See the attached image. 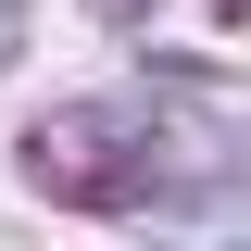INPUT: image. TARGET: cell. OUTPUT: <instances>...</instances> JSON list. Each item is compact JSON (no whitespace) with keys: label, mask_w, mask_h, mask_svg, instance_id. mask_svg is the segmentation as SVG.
<instances>
[{"label":"cell","mask_w":251,"mask_h":251,"mask_svg":"<svg viewBox=\"0 0 251 251\" xmlns=\"http://www.w3.org/2000/svg\"><path fill=\"white\" fill-rule=\"evenodd\" d=\"M25 188L38 201H75V214H138L163 201V113L151 100H63L25 126Z\"/></svg>","instance_id":"1"},{"label":"cell","mask_w":251,"mask_h":251,"mask_svg":"<svg viewBox=\"0 0 251 251\" xmlns=\"http://www.w3.org/2000/svg\"><path fill=\"white\" fill-rule=\"evenodd\" d=\"M13 50H25V13H13V0H0V75H13Z\"/></svg>","instance_id":"2"},{"label":"cell","mask_w":251,"mask_h":251,"mask_svg":"<svg viewBox=\"0 0 251 251\" xmlns=\"http://www.w3.org/2000/svg\"><path fill=\"white\" fill-rule=\"evenodd\" d=\"M100 13H113V25H138V13H151V0H100Z\"/></svg>","instance_id":"3"},{"label":"cell","mask_w":251,"mask_h":251,"mask_svg":"<svg viewBox=\"0 0 251 251\" xmlns=\"http://www.w3.org/2000/svg\"><path fill=\"white\" fill-rule=\"evenodd\" d=\"M214 13H226V25H251V0H214Z\"/></svg>","instance_id":"4"}]
</instances>
